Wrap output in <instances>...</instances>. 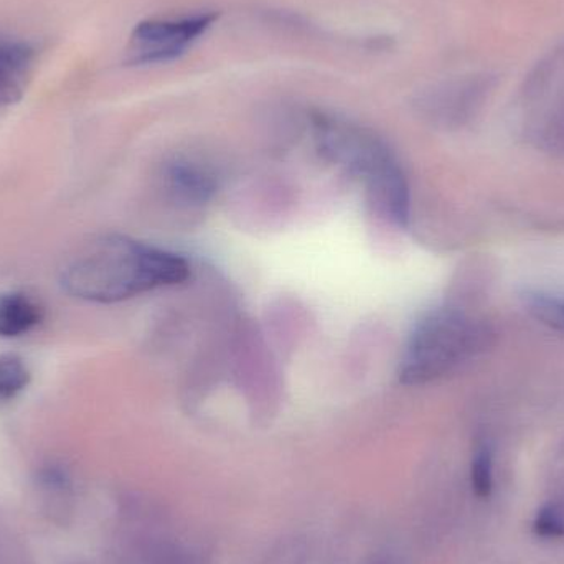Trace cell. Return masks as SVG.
I'll use <instances>...</instances> for the list:
<instances>
[{
    "instance_id": "1",
    "label": "cell",
    "mask_w": 564,
    "mask_h": 564,
    "mask_svg": "<svg viewBox=\"0 0 564 564\" xmlns=\"http://www.w3.org/2000/svg\"><path fill=\"white\" fill-rule=\"evenodd\" d=\"M191 276L184 258L124 235H106L66 261L62 285L95 304H116L145 292L181 284Z\"/></svg>"
},
{
    "instance_id": "2",
    "label": "cell",
    "mask_w": 564,
    "mask_h": 564,
    "mask_svg": "<svg viewBox=\"0 0 564 564\" xmlns=\"http://www.w3.org/2000/svg\"><path fill=\"white\" fill-rule=\"evenodd\" d=\"M317 149L332 164L361 182L371 207L394 227L410 224L406 175L393 152L373 132L332 116H314Z\"/></svg>"
},
{
    "instance_id": "3",
    "label": "cell",
    "mask_w": 564,
    "mask_h": 564,
    "mask_svg": "<svg viewBox=\"0 0 564 564\" xmlns=\"http://www.w3.org/2000/svg\"><path fill=\"white\" fill-rule=\"evenodd\" d=\"M487 330L457 308H436L424 315L410 335L400 361V381L420 387L453 371L482 350Z\"/></svg>"
},
{
    "instance_id": "4",
    "label": "cell",
    "mask_w": 564,
    "mask_h": 564,
    "mask_svg": "<svg viewBox=\"0 0 564 564\" xmlns=\"http://www.w3.org/2000/svg\"><path fill=\"white\" fill-rule=\"evenodd\" d=\"M536 139L564 149V40L543 53L520 89Z\"/></svg>"
},
{
    "instance_id": "5",
    "label": "cell",
    "mask_w": 564,
    "mask_h": 564,
    "mask_svg": "<svg viewBox=\"0 0 564 564\" xmlns=\"http://www.w3.org/2000/svg\"><path fill=\"white\" fill-rule=\"evenodd\" d=\"M214 22V15L184 17L175 20H151L141 23L132 35V53L138 62H162L178 55Z\"/></svg>"
},
{
    "instance_id": "6",
    "label": "cell",
    "mask_w": 564,
    "mask_h": 564,
    "mask_svg": "<svg viewBox=\"0 0 564 564\" xmlns=\"http://www.w3.org/2000/svg\"><path fill=\"white\" fill-rule=\"evenodd\" d=\"M499 85V78L492 73H473L464 78L454 79L431 93L430 108L447 121H464L476 115L484 102Z\"/></svg>"
},
{
    "instance_id": "7",
    "label": "cell",
    "mask_w": 564,
    "mask_h": 564,
    "mask_svg": "<svg viewBox=\"0 0 564 564\" xmlns=\"http://www.w3.org/2000/svg\"><path fill=\"white\" fill-rule=\"evenodd\" d=\"M35 58L32 43L0 32V106L20 101L29 86Z\"/></svg>"
},
{
    "instance_id": "8",
    "label": "cell",
    "mask_w": 564,
    "mask_h": 564,
    "mask_svg": "<svg viewBox=\"0 0 564 564\" xmlns=\"http://www.w3.org/2000/svg\"><path fill=\"white\" fill-rule=\"evenodd\" d=\"M164 184L175 202L191 207L207 204L217 192V181L210 169L188 159H177L165 165Z\"/></svg>"
},
{
    "instance_id": "9",
    "label": "cell",
    "mask_w": 564,
    "mask_h": 564,
    "mask_svg": "<svg viewBox=\"0 0 564 564\" xmlns=\"http://www.w3.org/2000/svg\"><path fill=\"white\" fill-rule=\"evenodd\" d=\"M42 304L22 291L0 292V338H17L42 324Z\"/></svg>"
},
{
    "instance_id": "10",
    "label": "cell",
    "mask_w": 564,
    "mask_h": 564,
    "mask_svg": "<svg viewBox=\"0 0 564 564\" xmlns=\"http://www.w3.org/2000/svg\"><path fill=\"white\" fill-rule=\"evenodd\" d=\"M30 370L17 355H0V400H12L26 390Z\"/></svg>"
},
{
    "instance_id": "11",
    "label": "cell",
    "mask_w": 564,
    "mask_h": 564,
    "mask_svg": "<svg viewBox=\"0 0 564 564\" xmlns=\"http://www.w3.org/2000/svg\"><path fill=\"white\" fill-rule=\"evenodd\" d=\"M525 307L542 324L564 332V297L535 292L525 297Z\"/></svg>"
},
{
    "instance_id": "12",
    "label": "cell",
    "mask_w": 564,
    "mask_h": 564,
    "mask_svg": "<svg viewBox=\"0 0 564 564\" xmlns=\"http://www.w3.org/2000/svg\"><path fill=\"white\" fill-rule=\"evenodd\" d=\"M470 484L477 499L487 500L492 497L496 487L492 451L487 446L479 447L470 467Z\"/></svg>"
},
{
    "instance_id": "13",
    "label": "cell",
    "mask_w": 564,
    "mask_h": 564,
    "mask_svg": "<svg viewBox=\"0 0 564 564\" xmlns=\"http://www.w3.org/2000/svg\"><path fill=\"white\" fill-rule=\"evenodd\" d=\"M532 529L539 539L562 540L564 539V516L555 506L543 507L536 513Z\"/></svg>"
}]
</instances>
